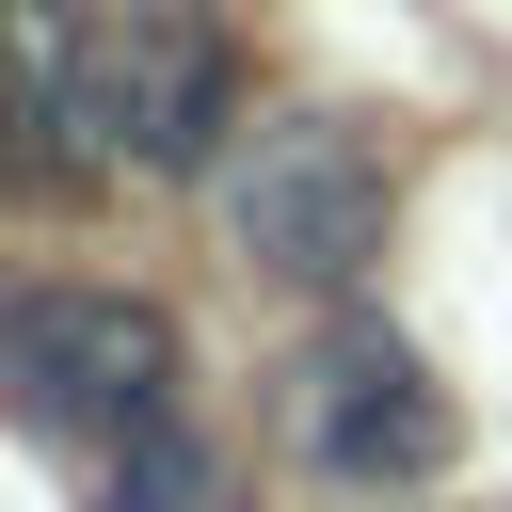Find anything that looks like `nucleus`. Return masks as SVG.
Listing matches in <instances>:
<instances>
[{"mask_svg": "<svg viewBox=\"0 0 512 512\" xmlns=\"http://www.w3.org/2000/svg\"><path fill=\"white\" fill-rule=\"evenodd\" d=\"M0 176L16 192H96V16L64 0H0Z\"/></svg>", "mask_w": 512, "mask_h": 512, "instance_id": "obj_5", "label": "nucleus"}, {"mask_svg": "<svg viewBox=\"0 0 512 512\" xmlns=\"http://www.w3.org/2000/svg\"><path fill=\"white\" fill-rule=\"evenodd\" d=\"M96 512H224V448L176 416V432H144V448L96 464Z\"/></svg>", "mask_w": 512, "mask_h": 512, "instance_id": "obj_6", "label": "nucleus"}, {"mask_svg": "<svg viewBox=\"0 0 512 512\" xmlns=\"http://www.w3.org/2000/svg\"><path fill=\"white\" fill-rule=\"evenodd\" d=\"M0 400H16L48 448H80V464L176 432V416H192L176 304H144V288H0Z\"/></svg>", "mask_w": 512, "mask_h": 512, "instance_id": "obj_1", "label": "nucleus"}, {"mask_svg": "<svg viewBox=\"0 0 512 512\" xmlns=\"http://www.w3.org/2000/svg\"><path fill=\"white\" fill-rule=\"evenodd\" d=\"M96 144H112V176H224L240 48L208 0H112L96 16Z\"/></svg>", "mask_w": 512, "mask_h": 512, "instance_id": "obj_3", "label": "nucleus"}, {"mask_svg": "<svg viewBox=\"0 0 512 512\" xmlns=\"http://www.w3.org/2000/svg\"><path fill=\"white\" fill-rule=\"evenodd\" d=\"M288 432H304V464L352 480V496H416V480H448V448H464L448 384H432L384 320H320V336H304V368H288Z\"/></svg>", "mask_w": 512, "mask_h": 512, "instance_id": "obj_4", "label": "nucleus"}, {"mask_svg": "<svg viewBox=\"0 0 512 512\" xmlns=\"http://www.w3.org/2000/svg\"><path fill=\"white\" fill-rule=\"evenodd\" d=\"M384 208H400V160H384L352 112H272V128L224 144V240H240L272 288H368Z\"/></svg>", "mask_w": 512, "mask_h": 512, "instance_id": "obj_2", "label": "nucleus"}]
</instances>
